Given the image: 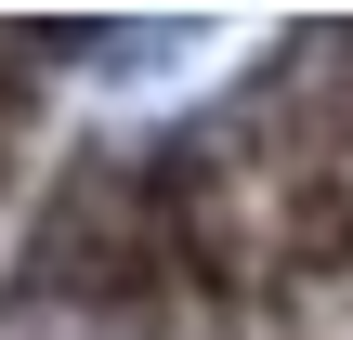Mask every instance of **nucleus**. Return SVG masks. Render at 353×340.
<instances>
[{
    "label": "nucleus",
    "instance_id": "obj_1",
    "mask_svg": "<svg viewBox=\"0 0 353 340\" xmlns=\"http://www.w3.org/2000/svg\"><path fill=\"white\" fill-rule=\"evenodd\" d=\"M183 275V236L144 183V157H92L52 183V210L26 223V301H79V314H144Z\"/></svg>",
    "mask_w": 353,
    "mask_h": 340
},
{
    "label": "nucleus",
    "instance_id": "obj_2",
    "mask_svg": "<svg viewBox=\"0 0 353 340\" xmlns=\"http://www.w3.org/2000/svg\"><path fill=\"white\" fill-rule=\"evenodd\" d=\"M288 262H301V275H353V197L327 183V170H314L301 210H288Z\"/></svg>",
    "mask_w": 353,
    "mask_h": 340
}]
</instances>
